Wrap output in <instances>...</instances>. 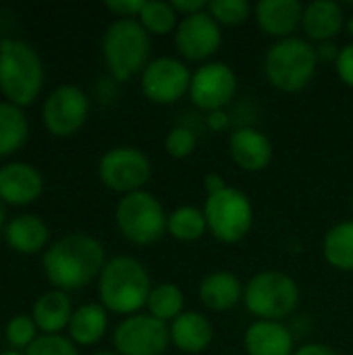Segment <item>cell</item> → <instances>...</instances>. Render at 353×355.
I'll return each mask as SVG.
<instances>
[{
  "instance_id": "ffe728a7",
  "label": "cell",
  "mask_w": 353,
  "mask_h": 355,
  "mask_svg": "<svg viewBox=\"0 0 353 355\" xmlns=\"http://www.w3.org/2000/svg\"><path fill=\"white\" fill-rule=\"evenodd\" d=\"M171 341L183 354H202L212 343V324L198 312H183L171 324Z\"/></svg>"
},
{
  "instance_id": "44dd1931",
  "label": "cell",
  "mask_w": 353,
  "mask_h": 355,
  "mask_svg": "<svg viewBox=\"0 0 353 355\" xmlns=\"http://www.w3.org/2000/svg\"><path fill=\"white\" fill-rule=\"evenodd\" d=\"M241 281L231 272H212L200 283V300L214 312H227L235 308L243 297Z\"/></svg>"
},
{
  "instance_id": "4fadbf2b",
  "label": "cell",
  "mask_w": 353,
  "mask_h": 355,
  "mask_svg": "<svg viewBox=\"0 0 353 355\" xmlns=\"http://www.w3.org/2000/svg\"><path fill=\"white\" fill-rule=\"evenodd\" d=\"M237 92V77L225 62H208L191 75L189 96L202 110H223Z\"/></svg>"
},
{
  "instance_id": "e0dca14e",
  "label": "cell",
  "mask_w": 353,
  "mask_h": 355,
  "mask_svg": "<svg viewBox=\"0 0 353 355\" xmlns=\"http://www.w3.org/2000/svg\"><path fill=\"white\" fill-rule=\"evenodd\" d=\"M304 6L298 0H260L256 4V21L262 31L275 37H291L302 25Z\"/></svg>"
},
{
  "instance_id": "ee69618b",
  "label": "cell",
  "mask_w": 353,
  "mask_h": 355,
  "mask_svg": "<svg viewBox=\"0 0 353 355\" xmlns=\"http://www.w3.org/2000/svg\"><path fill=\"white\" fill-rule=\"evenodd\" d=\"M347 27H350V31H352V33H353V19H352V21H350V23H347Z\"/></svg>"
},
{
  "instance_id": "5bb4252c",
  "label": "cell",
  "mask_w": 353,
  "mask_h": 355,
  "mask_svg": "<svg viewBox=\"0 0 353 355\" xmlns=\"http://www.w3.org/2000/svg\"><path fill=\"white\" fill-rule=\"evenodd\" d=\"M221 42H223L221 25L206 10L183 17V21L177 25L175 46L177 52L187 60L200 62L210 58L218 50Z\"/></svg>"
},
{
  "instance_id": "52a82bcc",
  "label": "cell",
  "mask_w": 353,
  "mask_h": 355,
  "mask_svg": "<svg viewBox=\"0 0 353 355\" xmlns=\"http://www.w3.org/2000/svg\"><path fill=\"white\" fill-rule=\"evenodd\" d=\"M117 225L129 241L148 245L164 235L169 229V216L164 214L162 204L141 189L123 196L117 206Z\"/></svg>"
},
{
  "instance_id": "8992f818",
  "label": "cell",
  "mask_w": 353,
  "mask_h": 355,
  "mask_svg": "<svg viewBox=\"0 0 353 355\" xmlns=\"http://www.w3.org/2000/svg\"><path fill=\"white\" fill-rule=\"evenodd\" d=\"M246 308L260 320H281L289 316L300 302L298 283L283 272H260L243 291Z\"/></svg>"
},
{
  "instance_id": "4316f807",
  "label": "cell",
  "mask_w": 353,
  "mask_h": 355,
  "mask_svg": "<svg viewBox=\"0 0 353 355\" xmlns=\"http://www.w3.org/2000/svg\"><path fill=\"white\" fill-rule=\"evenodd\" d=\"M208 229L206 216L193 206H181L169 216V233L179 241H196Z\"/></svg>"
},
{
  "instance_id": "8fae6325",
  "label": "cell",
  "mask_w": 353,
  "mask_h": 355,
  "mask_svg": "<svg viewBox=\"0 0 353 355\" xmlns=\"http://www.w3.org/2000/svg\"><path fill=\"white\" fill-rule=\"evenodd\" d=\"M87 112H89V100L85 92L71 83H62L54 87L48 94L42 108L44 125L52 135L58 137L77 133L83 127Z\"/></svg>"
},
{
  "instance_id": "5b68a950",
  "label": "cell",
  "mask_w": 353,
  "mask_h": 355,
  "mask_svg": "<svg viewBox=\"0 0 353 355\" xmlns=\"http://www.w3.org/2000/svg\"><path fill=\"white\" fill-rule=\"evenodd\" d=\"M316 48L302 37H285L273 44L264 58L268 81L283 92L304 89L316 73Z\"/></svg>"
},
{
  "instance_id": "9a60e30c",
  "label": "cell",
  "mask_w": 353,
  "mask_h": 355,
  "mask_svg": "<svg viewBox=\"0 0 353 355\" xmlns=\"http://www.w3.org/2000/svg\"><path fill=\"white\" fill-rule=\"evenodd\" d=\"M44 189V179L33 164L8 162L0 166V200L8 204H31Z\"/></svg>"
},
{
  "instance_id": "7bdbcfd3",
  "label": "cell",
  "mask_w": 353,
  "mask_h": 355,
  "mask_svg": "<svg viewBox=\"0 0 353 355\" xmlns=\"http://www.w3.org/2000/svg\"><path fill=\"white\" fill-rule=\"evenodd\" d=\"M94 355H119V354H110V352H100V354H94Z\"/></svg>"
},
{
  "instance_id": "60d3db41",
  "label": "cell",
  "mask_w": 353,
  "mask_h": 355,
  "mask_svg": "<svg viewBox=\"0 0 353 355\" xmlns=\"http://www.w3.org/2000/svg\"><path fill=\"white\" fill-rule=\"evenodd\" d=\"M0 355H25V354H21V352H15V349H8V352H2Z\"/></svg>"
},
{
  "instance_id": "8d00e7d4",
  "label": "cell",
  "mask_w": 353,
  "mask_h": 355,
  "mask_svg": "<svg viewBox=\"0 0 353 355\" xmlns=\"http://www.w3.org/2000/svg\"><path fill=\"white\" fill-rule=\"evenodd\" d=\"M339 52H341V48H337V44L325 42L316 48V58H318V62H337Z\"/></svg>"
},
{
  "instance_id": "b9f144b4",
  "label": "cell",
  "mask_w": 353,
  "mask_h": 355,
  "mask_svg": "<svg viewBox=\"0 0 353 355\" xmlns=\"http://www.w3.org/2000/svg\"><path fill=\"white\" fill-rule=\"evenodd\" d=\"M2 225H4V208L0 204V229H2Z\"/></svg>"
},
{
  "instance_id": "74e56055",
  "label": "cell",
  "mask_w": 353,
  "mask_h": 355,
  "mask_svg": "<svg viewBox=\"0 0 353 355\" xmlns=\"http://www.w3.org/2000/svg\"><path fill=\"white\" fill-rule=\"evenodd\" d=\"M293 355H339L335 349H331L329 345H322V343H310V345H304L300 347Z\"/></svg>"
},
{
  "instance_id": "6da1fadb",
  "label": "cell",
  "mask_w": 353,
  "mask_h": 355,
  "mask_svg": "<svg viewBox=\"0 0 353 355\" xmlns=\"http://www.w3.org/2000/svg\"><path fill=\"white\" fill-rule=\"evenodd\" d=\"M104 264L102 243L85 233L64 235L44 254V272L60 291L85 287L102 272Z\"/></svg>"
},
{
  "instance_id": "30bf717a",
  "label": "cell",
  "mask_w": 353,
  "mask_h": 355,
  "mask_svg": "<svg viewBox=\"0 0 353 355\" xmlns=\"http://www.w3.org/2000/svg\"><path fill=\"white\" fill-rule=\"evenodd\" d=\"M169 341L171 329L152 314L125 318L112 335L119 355H162L169 347Z\"/></svg>"
},
{
  "instance_id": "cb8c5ba5",
  "label": "cell",
  "mask_w": 353,
  "mask_h": 355,
  "mask_svg": "<svg viewBox=\"0 0 353 355\" xmlns=\"http://www.w3.org/2000/svg\"><path fill=\"white\" fill-rule=\"evenodd\" d=\"M106 327H108L106 308L100 304H85L77 308L71 316L69 322L71 341L79 345H94L104 337Z\"/></svg>"
},
{
  "instance_id": "d6986e66",
  "label": "cell",
  "mask_w": 353,
  "mask_h": 355,
  "mask_svg": "<svg viewBox=\"0 0 353 355\" xmlns=\"http://www.w3.org/2000/svg\"><path fill=\"white\" fill-rule=\"evenodd\" d=\"M343 23H345L343 8L333 0H316L304 8L302 27L306 35L318 44L333 42V37H337L339 31L343 29Z\"/></svg>"
},
{
  "instance_id": "7c38bea8",
  "label": "cell",
  "mask_w": 353,
  "mask_h": 355,
  "mask_svg": "<svg viewBox=\"0 0 353 355\" xmlns=\"http://www.w3.org/2000/svg\"><path fill=\"white\" fill-rule=\"evenodd\" d=\"M191 73L189 69L171 56L156 58L148 62L141 73V89L148 100L156 104H173L189 92Z\"/></svg>"
},
{
  "instance_id": "d4e9b609",
  "label": "cell",
  "mask_w": 353,
  "mask_h": 355,
  "mask_svg": "<svg viewBox=\"0 0 353 355\" xmlns=\"http://www.w3.org/2000/svg\"><path fill=\"white\" fill-rule=\"evenodd\" d=\"M29 133L27 116L12 102H0V156L19 150Z\"/></svg>"
},
{
  "instance_id": "7402d4cb",
  "label": "cell",
  "mask_w": 353,
  "mask_h": 355,
  "mask_svg": "<svg viewBox=\"0 0 353 355\" xmlns=\"http://www.w3.org/2000/svg\"><path fill=\"white\" fill-rule=\"evenodd\" d=\"M4 237H6V243L15 252H19V254H35L46 245V241L50 237V231H48L46 223L40 216H35V214H19L6 225Z\"/></svg>"
},
{
  "instance_id": "2e32d148",
  "label": "cell",
  "mask_w": 353,
  "mask_h": 355,
  "mask_svg": "<svg viewBox=\"0 0 353 355\" xmlns=\"http://www.w3.org/2000/svg\"><path fill=\"white\" fill-rule=\"evenodd\" d=\"M231 158L243 171H262L270 164L273 144L270 139L252 127H241L229 137Z\"/></svg>"
},
{
  "instance_id": "4dcf8cb0",
  "label": "cell",
  "mask_w": 353,
  "mask_h": 355,
  "mask_svg": "<svg viewBox=\"0 0 353 355\" xmlns=\"http://www.w3.org/2000/svg\"><path fill=\"white\" fill-rule=\"evenodd\" d=\"M35 320L25 316V314H17L6 322L4 329V337L10 345L15 347H29L37 337H35Z\"/></svg>"
},
{
  "instance_id": "ab89813d",
  "label": "cell",
  "mask_w": 353,
  "mask_h": 355,
  "mask_svg": "<svg viewBox=\"0 0 353 355\" xmlns=\"http://www.w3.org/2000/svg\"><path fill=\"white\" fill-rule=\"evenodd\" d=\"M208 125H210L212 129H225V127L229 125V119H227V114H225L223 110H216V112H210Z\"/></svg>"
},
{
  "instance_id": "d6a6232c",
  "label": "cell",
  "mask_w": 353,
  "mask_h": 355,
  "mask_svg": "<svg viewBox=\"0 0 353 355\" xmlns=\"http://www.w3.org/2000/svg\"><path fill=\"white\" fill-rule=\"evenodd\" d=\"M196 144H198V137L189 127H175L166 135L164 148L173 158H187L196 150Z\"/></svg>"
},
{
  "instance_id": "603a6c76",
  "label": "cell",
  "mask_w": 353,
  "mask_h": 355,
  "mask_svg": "<svg viewBox=\"0 0 353 355\" xmlns=\"http://www.w3.org/2000/svg\"><path fill=\"white\" fill-rule=\"evenodd\" d=\"M71 316H73L71 300L60 289L40 295L33 304L35 327L46 335H56L60 329H64L71 322Z\"/></svg>"
},
{
  "instance_id": "9c48e42d",
  "label": "cell",
  "mask_w": 353,
  "mask_h": 355,
  "mask_svg": "<svg viewBox=\"0 0 353 355\" xmlns=\"http://www.w3.org/2000/svg\"><path fill=\"white\" fill-rule=\"evenodd\" d=\"M98 173L108 189L127 196L133 191H141V187L150 181L152 164L141 150L121 146L108 150L100 158Z\"/></svg>"
},
{
  "instance_id": "7a4b0ae2",
  "label": "cell",
  "mask_w": 353,
  "mask_h": 355,
  "mask_svg": "<svg viewBox=\"0 0 353 355\" xmlns=\"http://www.w3.org/2000/svg\"><path fill=\"white\" fill-rule=\"evenodd\" d=\"M98 291L106 310L117 314H135L148 304L152 293L150 275L135 258L117 256L104 264Z\"/></svg>"
},
{
  "instance_id": "ac0fdd59",
  "label": "cell",
  "mask_w": 353,
  "mask_h": 355,
  "mask_svg": "<svg viewBox=\"0 0 353 355\" xmlns=\"http://www.w3.org/2000/svg\"><path fill=\"white\" fill-rule=\"evenodd\" d=\"M248 355H293V335L277 320H258L246 331Z\"/></svg>"
},
{
  "instance_id": "f1b7e54d",
  "label": "cell",
  "mask_w": 353,
  "mask_h": 355,
  "mask_svg": "<svg viewBox=\"0 0 353 355\" xmlns=\"http://www.w3.org/2000/svg\"><path fill=\"white\" fill-rule=\"evenodd\" d=\"M139 23L144 25V29L148 33L164 35L177 25V10L173 8L171 2L152 0V2L144 4V8L139 12Z\"/></svg>"
},
{
  "instance_id": "484cf974",
  "label": "cell",
  "mask_w": 353,
  "mask_h": 355,
  "mask_svg": "<svg viewBox=\"0 0 353 355\" xmlns=\"http://www.w3.org/2000/svg\"><path fill=\"white\" fill-rule=\"evenodd\" d=\"M325 260L339 268V270H353V220L335 225L322 243Z\"/></svg>"
},
{
  "instance_id": "f546056e",
  "label": "cell",
  "mask_w": 353,
  "mask_h": 355,
  "mask_svg": "<svg viewBox=\"0 0 353 355\" xmlns=\"http://www.w3.org/2000/svg\"><path fill=\"white\" fill-rule=\"evenodd\" d=\"M208 12L218 25H239L250 17V4L246 0H212Z\"/></svg>"
},
{
  "instance_id": "f35d334b",
  "label": "cell",
  "mask_w": 353,
  "mask_h": 355,
  "mask_svg": "<svg viewBox=\"0 0 353 355\" xmlns=\"http://www.w3.org/2000/svg\"><path fill=\"white\" fill-rule=\"evenodd\" d=\"M204 187H206L208 196H214V193L223 191V189H225L227 185H225V179H223L221 175L212 173V175H208V177L204 179Z\"/></svg>"
},
{
  "instance_id": "1f68e13d",
  "label": "cell",
  "mask_w": 353,
  "mask_h": 355,
  "mask_svg": "<svg viewBox=\"0 0 353 355\" xmlns=\"http://www.w3.org/2000/svg\"><path fill=\"white\" fill-rule=\"evenodd\" d=\"M25 355H79L77 347L73 345L71 339L60 337V335H42L37 337Z\"/></svg>"
},
{
  "instance_id": "ba28073f",
  "label": "cell",
  "mask_w": 353,
  "mask_h": 355,
  "mask_svg": "<svg viewBox=\"0 0 353 355\" xmlns=\"http://www.w3.org/2000/svg\"><path fill=\"white\" fill-rule=\"evenodd\" d=\"M204 216L212 235L223 243L241 241L250 233L254 218L248 196L235 187H225L223 191L208 196Z\"/></svg>"
},
{
  "instance_id": "83f0119b",
  "label": "cell",
  "mask_w": 353,
  "mask_h": 355,
  "mask_svg": "<svg viewBox=\"0 0 353 355\" xmlns=\"http://www.w3.org/2000/svg\"><path fill=\"white\" fill-rule=\"evenodd\" d=\"M148 308L150 314L162 322L175 320L177 316L183 314V293L173 283H160L152 289L148 297Z\"/></svg>"
},
{
  "instance_id": "836d02e7",
  "label": "cell",
  "mask_w": 353,
  "mask_h": 355,
  "mask_svg": "<svg viewBox=\"0 0 353 355\" xmlns=\"http://www.w3.org/2000/svg\"><path fill=\"white\" fill-rule=\"evenodd\" d=\"M104 4L108 10L117 12L121 19H131V17H139L146 2L144 0H106Z\"/></svg>"
},
{
  "instance_id": "3957f363",
  "label": "cell",
  "mask_w": 353,
  "mask_h": 355,
  "mask_svg": "<svg viewBox=\"0 0 353 355\" xmlns=\"http://www.w3.org/2000/svg\"><path fill=\"white\" fill-rule=\"evenodd\" d=\"M44 83V64L35 48L23 40H0V87L15 106L31 104Z\"/></svg>"
},
{
  "instance_id": "d590c367",
  "label": "cell",
  "mask_w": 353,
  "mask_h": 355,
  "mask_svg": "<svg viewBox=\"0 0 353 355\" xmlns=\"http://www.w3.org/2000/svg\"><path fill=\"white\" fill-rule=\"evenodd\" d=\"M171 4H173V8H175L177 12H183L185 17L198 15V12H202V10L208 8V4H206L204 0H175V2H171Z\"/></svg>"
},
{
  "instance_id": "e575fe53",
  "label": "cell",
  "mask_w": 353,
  "mask_h": 355,
  "mask_svg": "<svg viewBox=\"0 0 353 355\" xmlns=\"http://www.w3.org/2000/svg\"><path fill=\"white\" fill-rule=\"evenodd\" d=\"M335 67H337V73H339L341 81L353 87V44H347L345 48H341Z\"/></svg>"
},
{
  "instance_id": "277c9868",
  "label": "cell",
  "mask_w": 353,
  "mask_h": 355,
  "mask_svg": "<svg viewBox=\"0 0 353 355\" xmlns=\"http://www.w3.org/2000/svg\"><path fill=\"white\" fill-rule=\"evenodd\" d=\"M104 60L117 81H127L148 67L150 33L135 19H117L102 40Z\"/></svg>"
}]
</instances>
